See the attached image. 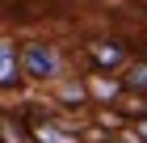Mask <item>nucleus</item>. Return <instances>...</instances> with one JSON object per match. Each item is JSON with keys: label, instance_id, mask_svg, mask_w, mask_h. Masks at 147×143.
<instances>
[{"label": "nucleus", "instance_id": "7ed1b4c3", "mask_svg": "<svg viewBox=\"0 0 147 143\" xmlns=\"http://www.w3.org/2000/svg\"><path fill=\"white\" fill-rule=\"evenodd\" d=\"M92 59H97L101 67H118L122 63V46L118 42H92Z\"/></svg>", "mask_w": 147, "mask_h": 143}, {"label": "nucleus", "instance_id": "f03ea898", "mask_svg": "<svg viewBox=\"0 0 147 143\" xmlns=\"http://www.w3.org/2000/svg\"><path fill=\"white\" fill-rule=\"evenodd\" d=\"M17 80H21V59H17V51L0 38V88H13Z\"/></svg>", "mask_w": 147, "mask_h": 143}, {"label": "nucleus", "instance_id": "20e7f679", "mask_svg": "<svg viewBox=\"0 0 147 143\" xmlns=\"http://www.w3.org/2000/svg\"><path fill=\"white\" fill-rule=\"evenodd\" d=\"M126 84H130V88H147V59L130 67V76H126Z\"/></svg>", "mask_w": 147, "mask_h": 143}, {"label": "nucleus", "instance_id": "f257e3e1", "mask_svg": "<svg viewBox=\"0 0 147 143\" xmlns=\"http://www.w3.org/2000/svg\"><path fill=\"white\" fill-rule=\"evenodd\" d=\"M21 67H25V76L46 80L51 72H55V55H51V46H42V42H30V46L21 51Z\"/></svg>", "mask_w": 147, "mask_h": 143}]
</instances>
